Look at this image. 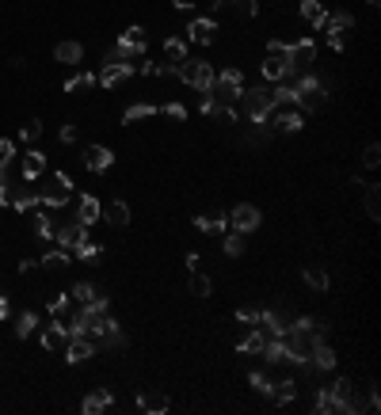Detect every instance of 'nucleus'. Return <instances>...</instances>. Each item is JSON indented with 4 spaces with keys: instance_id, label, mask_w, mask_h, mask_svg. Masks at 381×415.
<instances>
[{
    "instance_id": "32",
    "label": "nucleus",
    "mask_w": 381,
    "mask_h": 415,
    "mask_svg": "<svg viewBox=\"0 0 381 415\" xmlns=\"http://www.w3.org/2000/svg\"><path fill=\"white\" fill-rule=\"evenodd\" d=\"M305 282H309L313 290H320V293H324L328 286H332V279H328V271H324V267H309V271H305Z\"/></svg>"
},
{
    "instance_id": "49",
    "label": "nucleus",
    "mask_w": 381,
    "mask_h": 415,
    "mask_svg": "<svg viewBox=\"0 0 381 415\" xmlns=\"http://www.w3.org/2000/svg\"><path fill=\"white\" fill-rule=\"evenodd\" d=\"M73 252L81 255V259H99V244H92V240H84V244H76V248H73Z\"/></svg>"
},
{
    "instance_id": "59",
    "label": "nucleus",
    "mask_w": 381,
    "mask_h": 415,
    "mask_svg": "<svg viewBox=\"0 0 381 415\" xmlns=\"http://www.w3.org/2000/svg\"><path fill=\"white\" fill-rule=\"evenodd\" d=\"M370 4H377V0H370Z\"/></svg>"
},
{
    "instance_id": "9",
    "label": "nucleus",
    "mask_w": 381,
    "mask_h": 415,
    "mask_svg": "<svg viewBox=\"0 0 381 415\" xmlns=\"http://www.w3.org/2000/svg\"><path fill=\"white\" fill-rule=\"evenodd\" d=\"M328 393H332L335 412H362V400L354 396V385L347 381V377H340V381H335L332 388H328Z\"/></svg>"
},
{
    "instance_id": "12",
    "label": "nucleus",
    "mask_w": 381,
    "mask_h": 415,
    "mask_svg": "<svg viewBox=\"0 0 381 415\" xmlns=\"http://www.w3.org/2000/svg\"><path fill=\"white\" fill-rule=\"evenodd\" d=\"M214 38H218V23H214V20H206V15L190 20V27H187V42H198V46H210Z\"/></svg>"
},
{
    "instance_id": "13",
    "label": "nucleus",
    "mask_w": 381,
    "mask_h": 415,
    "mask_svg": "<svg viewBox=\"0 0 381 415\" xmlns=\"http://www.w3.org/2000/svg\"><path fill=\"white\" fill-rule=\"evenodd\" d=\"M54 240L62 248H76V244H84V240H88V225L69 221V225H62V229H54Z\"/></svg>"
},
{
    "instance_id": "45",
    "label": "nucleus",
    "mask_w": 381,
    "mask_h": 415,
    "mask_svg": "<svg viewBox=\"0 0 381 415\" xmlns=\"http://www.w3.org/2000/svg\"><path fill=\"white\" fill-rule=\"evenodd\" d=\"M12 160H15V145L8 141V137H0V171L12 168Z\"/></svg>"
},
{
    "instance_id": "38",
    "label": "nucleus",
    "mask_w": 381,
    "mask_h": 415,
    "mask_svg": "<svg viewBox=\"0 0 381 415\" xmlns=\"http://www.w3.org/2000/svg\"><path fill=\"white\" fill-rule=\"evenodd\" d=\"M301 15L317 27V23L324 20V4H320V0H301Z\"/></svg>"
},
{
    "instance_id": "25",
    "label": "nucleus",
    "mask_w": 381,
    "mask_h": 415,
    "mask_svg": "<svg viewBox=\"0 0 381 415\" xmlns=\"http://www.w3.org/2000/svg\"><path fill=\"white\" fill-rule=\"evenodd\" d=\"M107 225H130V206L123 202V198H115V202H107L103 206V213H99Z\"/></svg>"
},
{
    "instance_id": "54",
    "label": "nucleus",
    "mask_w": 381,
    "mask_h": 415,
    "mask_svg": "<svg viewBox=\"0 0 381 415\" xmlns=\"http://www.w3.org/2000/svg\"><path fill=\"white\" fill-rule=\"evenodd\" d=\"M62 141H65V145L76 141V126H62Z\"/></svg>"
},
{
    "instance_id": "17",
    "label": "nucleus",
    "mask_w": 381,
    "mask_h": 415,
    "mask_svg": "<svg viewBox=\"0 0 381 415\" xmlns=\"http://www.w3.org/2000/svg\"><path fill=\"white\" fill-rule=\"evenodd\" d=\"M195 229L198 232H214V237H221L225 229H229V218H225L221 210H210V213H198L195 218Z\"/></svg>"
},
{
    "instance_id": "46",
    "label": "nucleus",
    "mask_w": 381,
    "mask_h": 415,
    "mask_svg": "<svg viewBox=\"0 0 381 415\" xmlns=\"http://www.w3.org/2000/svg\"><path fill=\"white\" fill-rule=\"evenodd\" d=\"M248 381H252V388L259 396H271V377L267 374H259V370H252V377H248Z\"/></svg>"
},
{
    "instance_id": "39",
    "label": "nucleus",
    "mask_w": 381,
    "mask_h": 415,
    "mask_svg": "<svg viewBox=\"0 0 381 415\" xmlns=\"http://www.w3.org/2000/svg\"><path fill=\"white\" fill-rule=\"evenodd\" d=\"M210 290H214V282L206 279V274L190 271V293H195V297H210Z\"/></svg>"
},
{
    "instance_id": "8",
    "label": "nucleus",
    "mask_w": 381,
    "mask_h": 415,
    "mask_svg": "<svg viewBox=\"0 0 381 415\" xmlns=\"http://www.w3.org/2000/svg\"><path fill=\"white\" fill-rule=\"evenodd\" d=\"M229 218V225H233V232H256L259 229V221H263V213L256 210L252 202H240L233 213H225Z\"/></svg>"
},
{
    "instance_id": "40",
    "label": "nucleus",
    "mask_w": 381,
    "mask_h": 415,
    "mask_svg": "<svg viewBox=\"0 0 381 415\" xmlns=\"http://www.w3.org/2000/svg\"><path fill=\"white\" fill-rule=\"evenodd\" d=\"M34 328H39V316H34V313L15 316V335H20V339H27V335L34 332Z\"/></svg>"
},
{
    "instance_id": "6",
    "label": "nucleus",
    "mask_w": 381,
    "mask_h": 415,
    "mask_svg": "<svg viewBox=\"0 0 381 415\" xmlns=\"http://www.w3.org/2000/svg\"><path fill=\"white\" fill-rule=\"evenodd\" d=\"M8 206L20 213H27L39 206V187H34V179H15V183H8Z\"/></svg>"
},
{
    "instance_id": "42",
    "label": "nucleus",
    "mask_w": 381,
    "mask_h": 415,
    "mask_svg": "<svg viewBox=\"0 0 381 415\" xmlns=\"http://www.w3.org/2000/svg\"><path fill=\"white\" fill-rule=\"evenodd\" d=\"M275 96V107H293V84H279V88H271Z\"/></svg>"
},
{
    "instance_id": "50",
    "label": "nucleus",
    "mask_w": 381,
    "mask_h": 415,
    "mask_svg": "<svg viewBox=\"0 0 381 415\" xmlns=\"http://www.w3.org/2000/svg\"><path fill=\"white\" fill-rule=\"evenodd\" d=\"M164 115H168V118H176V122H183V118H187V107H183V103H164Z\"/></svg>"
},
{
    "instance_id": "11",
    "label": "nucleus",
    "mask_w": 381,
    "mask_h": 415,
    "mask_svg": "<svg viewBox=\"0 0 381 415\" xmlns=\"http://www.w3.org/2000/svg\"><path fill=\"white\" fill-rule=\"evenodd\" d=\"M267 126L279 129V134H298V129L305 126V118H301V111H298V107H286V111H279V115L267 118Z\"/></svg>"
},
{
    "instance_id": "18",
    "label": "nucleus",
    "mask_w": 381,
    "mask_h": 415,
    "mask_svg": "<svg viewBox=\"0 0 381 415\" xmlns=\"http://www.w3.org/2000/svg\"><path fill=\"white\" fill-rule=\"evenodd\" d=\"M95 351H99V347H95L92 339H84V335H73V339L65 343V358L73 362V366H76V362H84V358H92Z\"/></svg>"
},
{
    "instance_id": "26",
    "label": "nucleus",
    "mask_w": 381,
    "mask_h": 415,
    "mask_svg": "<svg viewBox=\"0 0 381 415\" xmlns=\"http://www.w3.org/2000/svg\"><path fill=\"white\" fill-rule=\"evenodd\" d=\"M309 362H313V370H328V374L335 370V354H332L328 343H317V347L309 351Z\"/></svg>"
},
{
    "instance_id": "57",
    "label": "nucleus",
    "mask_w": 381,
    "mask_h": 415,
    "mask_svg": "<svg viewBox=\"0 0 381 415\" xmlns=\"http://www.w3.org/2000/svg\"><path fill=\"white\" fill-rule=\"evenodd\" d=\"M328 46H332V50H343V34H328Z\"/></svg>"
},
{
    "instance_id": "20",
    "label": "nucleus",
    "mask_w": 381,
    "mask_h": 415,
    "mask_svg": "<svg viewBox=\"0 0 381 415\" xmlns=\"http://www.w3.org/2000/svg\"><path fill=\"white\" fill-rule=\"evenodd\" d=\"M54 57H57V62H65V65H81L84 62V46H81V42H73V38H65V42H57V46H54Z\"/></svg>"
},
{
    "instance_id": "29",
    "label": "nucleus",
    "mask_w": 381,
    "mask_h": 415,
    "mask_svg": "<svg viewBox=\"0 0 381 415\" xmlns=\"http://www.w3.org/2000/svg\"><path fill=\"white\" fill-rule=\"evenodd\" d=\"M134 57H145V54H141V50H134L123 38L115 42V50H107V62H134Z\"/></svg>"
},
{
    "instance_id": "44",
    "label": "nucleus",
    "mask_w": 381,
    "mask_h": 415,
    "mask_svg": "<svg viewBox=\"0 0 381 415\" xmlns=\"http://www.w3.org/2000/svg\"><path fill=\"white\" fill-rule=\"evenodd\" d=\"M34 232L42 240H54V225H50V213H34Z\"/></svg>"
},
{
    "instance_id": "47",
    "label": "nucleus",
    "mask_w": 381,
    "mask_h": 415,
    "mask_svg": "<svg viewBox=\"0 0 381 415\" xmlns=\"http://www.w3.org/2000/svg\"><path fill=\"white\" fill-rule=\"evenodd\" d=\"M362 160H366V168H377V164H381V145H377V141H370V145H366V153H362Z\"/></svg>"
},
{
    "instance_id": "23",
    "label": "nucleus",
    "mask_w": 381,
    "mask_h": 415,
    "mask_svg": "<svg viewBox=\"0 0 381 415\" xmlns=\"http://www.w3.org/2000/svg\"><path fill=\"white\" fill-rule=\"evenodd\" d=\"M65 343H69V328L57 324V320H54V324H46V332H42V347L57 351V347H65Z\"/></svg>"
},
{
    "instance_id": "2",
    "label": "nucleus",
    "mask_w": 381,
    "mask_h": 415,
    "mask_svg": "<svg viewBox=\"0 0 381 415\" xmlns=\"http://www.w3.org/2000/svg\"><path fill=\"white\" fill-rule=\"evenodd\" d=\"M293 103L298 111H320L328 103V84L313 73H301V80L293 84Z\"/></svg>"
},
{
    "instance_id": "7",
    "label": "nucleus",
    "mask_w": 381,
    "mask_h": 415,
    "mask_svg": "<svg viewBox=\"0 0 381 415\" xmlns=\"http://www.w3.org/2000/svg\"><path fill=\"white\" fill-rule=\"evenodd\" d=\"M286 62H290V73H309L317 62V46L309 38L293 42V46H286Z\"/></svg>"
},
{
    "instance_id": "15",
    "label": "nucleus",
    "mask_w": 381,
    "mask_h": 415,
    "mask_svg": "<svg viewBox=\"0 0 381 415\" xmlns=\"http://www.w3.org/2000/svg\"><path fill=\"white\" fill-rule=\"evenodd\" d=\"M351 27H354V15L351 12H332V15L324 12V20L317 23V31H324V38H328V34H343Z\"/></svg>"
},
{
    "instance_id": "36",
    "label": "nucleus",
    "mask_w": 381,
    "mask_h": 415,
    "mask_svg": "<svg viewBox=\"0 0 381 415\" xmlns=\"http://www.w3.org/2000/svg\"><path fill=\"white\" fill-rule=\"evenodd\" d=\"M164 54L172 57V62H187V42L183 38H164Z\"/></svg>"
},
{
    "instance_id": "35",
    "label": "nucleus",
    "mask_w": 381,
    "mask_h": 415,
    "mask_svg": "<svg viewBox=\"0 0 381 415\" xmlns=\"http://www.w3.org/2000/svg\"><path fill=\"white\" fill-rule=\"evenodd\" d=\"M123 42H130L134 50H141V54H145V46H149V34H145V27H137V23H134V27H126Z\"/></svg>"
},
{
    "instance_id": "43",
    "label": "nucleus",
    "mask_w": 381,
    "mask_h": 415,
    "mask_svg": "<svg viewBox=\"0 0 381 415\" xmlns=\"http://www.w3.org/2000/svg\"><path fill=\"white\" fill-rule=\"evenodd\" d=\"M221 248H225V255H244V240H240V232H229V237L221 240Z\"/></svg>"
},
{
    "instance_id": "51",
    "label": "nucleus",
    "mask_w": 381,
    "mask_h": 415,
    "mask_svg": "<svg viewBox=\"0 0 381 415\" xmlns=\"http://www.w3.org/2000/svg\"><path fill=\"white\" fill-rule=\"evenodd\" d=\"M237 320L248 328H259V309H237Z\"/></svg>"
},
{
    "instance_id": "5",
    "label": "nucleus",
    "mask_w": 381,
    "mask_h": 415,
    "mask_svg": "<svg viewBox=\"0 0 381 415\" xmlns=\"http://www.w3.org/2000/svg\"><path fill=\"white\" fill-rule=\"evenodd\" d=\"M176 76L183 84H190V88H198V92H206L214 84V65L210 62H179L176 65Z\"/></svg>"
},
{
    "instance_id": "33",
    "label": "nucleus",
    "mask_w": 381,
    "mask_h": 415,
    "mask_svg": "<svg viewBox=\"0 0 381 415\" xmlns=\"http://www.w3.org/2000/svg\"><path fill=\"white\" fill-rule=\"evenodd\" d=\"M69 297H73V301H81V305H92V301L99 297V290H95L92 282H76V286H73V293H69Z\"/></svg>"
},
{
    "instance_id": "10",
    "label": "nucleus",
    "mask_w": 381,
    "mask_h": 415,
    "mask_svg": "<svg viewBox=\"0 0 381 415\" xmlns=\"http://www.w3.org/2000/svg\"><path fill=\"white\" fill-rule=\"evenodd\" d=\"M137 69L130 65V62H107L103 65V73L95 76V80L103 84V88H115V84H123V80H130V76H134Z\"/></svg>"
},
{
    "instance_id": "52",
    "label": "nucleus",
    "mask_w": 381,
    "mask_h": 415,
    "mask_svg": "<svg viewBox=\"0 0 381 415\" xmlns=\"http://www.w3.org/2000/svg\"><path fill=\"white\" fill-rule=\"evenodd\" d=\"M317 412H320V415H324V412H335L332 393H328V388H320V393H317Z\"/></svg>"
},
{
    "instance_id": "34",
    "label": "nucleus",
    "mask_w": 381,
    "mask_h": 415,
    "mask_svg": "<svg viewBox=\"0 0 381 415\" xmlns=\"http://www.w3.org/2000/svg\"><path fill=\"white\" fill-rule=\"evenodd\" d=\"M149 115H157V107H153V103H134V107H126L123 122H141V118H149Z\"/></svg>"
},
{
    "instance_id": "30",
    "label": "nucleus",
    "mask_w": 381,
    "mask_h": 415,
    "mask_svg": "<svg viewBox=\"0 0 381 415\" xmlns=\"http://www.w3.org/2000/svg\"><path fill=\"white\" fill-rule=\"evenodd\" d=\"M293 396H298V381H279V385L271 381V400L275 404H290Z\"/></svg>"
},
{
    "instance_id": "28",
    "label": "nucleus",
    "mask_w": 381,
    "mask_h": 415,
    "mask_svg": "<svg viewBox=\"0 0 381 415\" xmlns=\"http://www.w3.org/2000/svg\"><path fill=\"white\" fill-rule=\"evenodd\" d=\"M362 206H366V218L370 221L381 218V187L377 183H366V202H362Z\"/></svg>"
},
{
    "instance_id": "1",
    "label": "nucleus",
    "mask_w": 381,
    "mask_h": 415,
    "mask_svg": "<svg viewBox=\"0 0 381 415\" xmlns=\"http://www.w3.org/2000/svg\"><path fill=\"white\" fill-rule=\"evenodd\" d=\"M240 92H244V73L240 69H221V73H214V84L206 88V96L221 103V107H237Z\"/></svg>"
},
{
    "instance_id": "24",
    "label": "nucleus",
    "mask_w": 381,
    "mask_h": 415,
    "mask_svg": "<svg viewBox=\"0 0 381 415\" xmlns=\"http://www.w3.org/2000/svg\"><path fill=\"white\" fill-rule=\"evenodd\" d=\"M137 408L149 412V415H164L172 404H168V396H160V393H137Z\"/></svg>"
},
{
    "instance_id": "37",
    "label": "nucleus",
    "mask_w": 381,
    "mask_h": 415,
    "mask_svg": "<svg viewBox=\"0 0 381 415\" xmlns=\"http://www.w3.org/2000/svg\"><path fill=\"white\" fill-rule=\"evenodd\" d=\"M92 84H95L92 73H76V76H69V80H65V92H73V96H76V92H88Z\"/></svg>"
},
{
    "instance_id": "19",
    "label": "nucleus",
    "mask_w": 381,
    "mask_h": 415,
    "mask_svg": "<svg viewBox=\"0 0 381 415\" xmlns=\"http://www.w3.org/2000/svg\"><path fill=\"white\" fill-rule=\"evenodd\" d=\"M99 213H103V202L95 195H84L81 202H76V221H81V225H95V221H99Z\"/></svg>"
},
{
    "instance_id": "41",
    "label": "nucleus",
    "mask_w": 381,
    "mask_h": 415,
    "mask_svg": "<svg viewBox=\"0 0 381 415\" xmlns=\"http://www.w3.org/2000/svg\"><path fill=\"white\" fill-rule=\"evenodd\" d=\"M225 4H229L233 15H240V20H252L256 15V0H225Z\"/></svg>"
},
{
    "instance_id": "58",
    "label": "nucleus",
    "mask_w": 381,
    "mask_h": 415,
    "mask_svg": "<svg viewBox=\"0 0 381 415\" xmlns=\"http://www.w3.org/2000/svg\"><path fill=\"white\" fill-rule=\"evenodd\" d=\"M172 4H176L179 12H190V8H195V0H172Z\"/></svg>"
},
{
    "instance_id": "22",
    "label": "nucleus",
    "mask_w": 381,
    "mask_h": 415,
    "mask_svg": "<svg viewBox=\"0 0 381 415\" xmlns=\"http://www.w3.org/2000/svg\"><path fill=\"white\" fill-rule=\"evenodd\" d=\"M42 171H46V157H42V153H23V160H20V179H39Z\"/></svg>"
},
{
    "instance_id": "31",
    "label": "nucleus",
    "mask_w": 381,
    "mask_h": 415,
    "mask_svg": "<svg viewBox=\"0 0 381 415\" xmlns=\"http://www.w3.org/2000/svg\"><path fill=\"white\" fill-rule=\"evenodd\" d=\"M39 267H46V271H65V267H69V252L54 248V252H46V255L39 259Z\"/></svg>"
},
{
    "instance_id": "21",
    "label": "nucleus",
    "mask_w": 381,
    "mask_h": 415,
    "mask_svg": "<svg viewBox=\"0 0 381 415\" xmlns=\"http://www.w3.org/2000/svg\"><path fill=\"white\" fill-rule=\"evenodd\" d=\"M111 404H115L111 388H95V393H88V396H84V415H99V412H107Z\"/></svg>"
},
{
    "instance_id": "14",
    "label": "nucleus",
    "mask_w": 381,
    "mask_h": 415,
    "mask_svg": "<svg viewBox=\"0 0 381 415\" xmlns=\"http://www.w3.org/2000/svg\"><path fill=\"white\" fill-rule=\"evenodd\" d=\"M84 164H88V171L99 176V171H107L111 164H115V153H111L107 145H88V149H84Z\"/></svg>"
},
{
    "instance_id": "27",
    "label": "nucleus",
    "mask_w": 381,
    "mask_h": 415,
    "mask_svg": "<svg viewBox=\"0 0 381 415\" xmlns=\"http://www.w3.org/2000/svg\"><path fill=\"white\" fill-rule=\"evenodd\" d=\"M263 343H267V335L259 332V328H252V332H248L244 339L237 343V351H240V354H259V351H263Z\"/></svg>"
},
{
    "instance_id": "3",
    "label": "nucleus",
    "mask_w": 381,
    "mask_h": 415,
    "mask_svg": "<svg viewBox=\"0 0 381 415\" xmlns=\"http://www.w3.org/2000/svg\"><path fill=\"white\" fill-rule=\"evenodd\" d=\"M240 107H244V115L252 118V122H267V118L275 115V96L271 88H252V92H240Z\"/></svg>"
},
{
    "instance_id": "4",
    "label": "nucleus",
    "mask_w": 381,
    "mask_h": 415,
    "mask_svg": "<svg viewBox=\"0 0 381 415\" xmlns=\"http://www.w3.org/2000/svg\"><path fill=\"white\" fill-rule=\"evenodd\" d=\"M69 198H73V183H69L65 171H54L50 183L39 187V206H50V210H62Z\"/></svg>"
},
{
    "instance_id": "16",
    "label": "nucleus",
    "mask_w": 381,
    "mask_h": 415,
    "mask_svg": "<svg viewBox=\"0 0 381 415\" xmlns=\"http://www.w3.org/2000/svg\"><path fill=\"white\" fill-rule=\"evenodd\" d=\"M259 69H263L267 80H286V76H293V73H290V62H286V54H271V50H267V62L259 65Z\"/></svg>"
},
{
    "instance_id": "55",
    "label": "nucleus",
    "mask_w": 381,
    "mask_h": 415,
    "mask_svg": "<svg viewBox=\"0 0 381 415\" xmlns=\"http://www.w3.org/2000/svg\"><path fill=\"white\" fill-rule=\"evenodd\" d=\"M12 316V305H8V293H0V320Z\"/></svg>"
},
{
    "instance_id": "53",
    "label": "nucleus",
    "mask_w": 381,
    "mask_h": 415,
    "mask_svg": "<svg viewBox=\"0 0 381 415\" xmlns=\"http://www.w3.org/2000/svg\"><path fill=\"white\" fill-rule=\"evenodd\" d=\"M69 301H73L69 293H57V297L50 301V313H54V316H57V313H65V309H69Z\"/></svg>"
},
{
    "instance_id": "56",
    "label": "nucleus",
    "mask_w": 381,
    "mask_h": 415,
    "mask_svg": "<svg viewBox=\"0 0 381 415\" xmlns=\"http://www.w3.org/2000/svg\"><path fill=\"white\" fill-rule=\"evenodd\" d=\"M0 206H8V179H4V171H0Z\"/></svg>"
},
{
    "instance_id": "48",
    "label": "nucleus",
    "mask_w": 381,
    "mask_h": 415,
    "mask_svg": "<svg viewBox=\"0 0 381 415\" xmlns=\"http://www.w3.org/2000/svg\"><path fill=\"white\" fill-rule=\"evenodd\" d=\"M39 137H42V122H39V118L23 122V141H39Z\"/></svg>"
}]
</instances>
